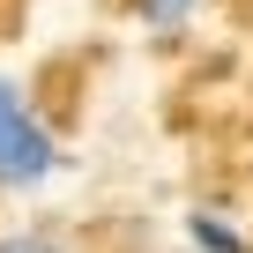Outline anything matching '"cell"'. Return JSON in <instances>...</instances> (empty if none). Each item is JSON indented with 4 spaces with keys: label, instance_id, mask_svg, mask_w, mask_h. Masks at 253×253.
I'll return each instance as SVG.
<instances>
[{
    "label": "cell",
    "instance_id": "3",
    "mask_svg": "<svg viewBox=\"0 0 253 253\" xmlns=\"http://www.w3.org/2000/svg\"><path fill=\"white\" fill-rule=\"evenodd\" d=\"M134 15H142V30H164V38H171V30H186V23L201 15V0H142Z\"/></svg>",
    "mask_w": 253,
    "mask_h": 253
},
{
    "label": "cell",
    "instance_id": "4",
    "mask_svg": "<svg viewBox=\"0 0 253 253\" xmlns=\"http://www.w3.org/2000/svg\"><path fill=\"white\" fill-rule=\"evenodd\" d=\"M0 253H75L60 231H8V238H0Z\"/></svg>",
    "mask_w": 253,
    "mask_h": 253
},
{
    "label": "cell",
    "instance_id": "2",
    "mask_svg": "<svg viewBox=\"0 0 253 253\" xmlns=\"http://www.w3.org/2000/svg\"><path fill=\"white\" fill-rule=\"evenodd\" d=\"M186 246H194V253H253L246 231H231L216 209H194V216H186Z\"/></svg>",
    "mask_w": 253,
    "mask_h": 253
},
{
    "label": "cell",
    "instance_id": "1",
    "mask_svg": "<svg viewBox=\"0 0 253 253\" xmlns=\"http://www.w3.org/2000/svg\"><path fill=\"white\" fill-rule=\"evenodd\" d=\"M60 171V149H52V134L38 126V112H30V97L0 75V186H45Z\"/></svg>",
    "mask_w": 253,
    "mask_h": 253
}]
</instances>
